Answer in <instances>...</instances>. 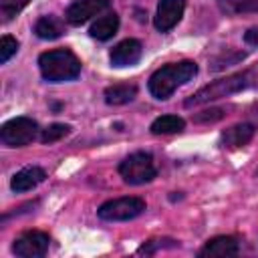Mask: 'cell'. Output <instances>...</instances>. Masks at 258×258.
<instances>
[{
	"instance_id": "cell-1",
	"label": "cell",
	"mask_w": 258,
	"mask_h": 258,
	"mask_svg": "<svg viewBox=\"0 0 258 258\" xmlns=\"http://www.w3.org/2000/svg\"><path fill=\"white\" fill-rule=\"evenodd\" d=\"M196 75H198V64L194 60H181V62L165 64L149 77V93L155 99L165 101L167 97H171V93L177 87L189 83Z\"/></svg>"
},
{
	"instance_id": "cell-2",
	"label": "cell",
	"mask_w": 258,
	"mask_h": 258,
	"mask_svg": "<svg viewBox=\"0 0 258 258\" xmlns=\"http://www.w3.org/2000/svg\"><path fill=\"white\" fill-rule=\"evenodd\" d=\"M38 69L44 81L62 83V81H73L79 77L81 60L69 48H54L38 56Z\"/></svg>"
},
{
	"instance_id": "cell-3",
	"label": "cell",
	"mask_w": 258,
	"mask_h": 258,
	"mask_svg": "<svg viewBox=\"0 0 258 258\" xmlns=\"http://www.w3.org/2000/svg\"><path fill=\"white\" fill-rule=\"evenodd\" d=\"M250 85V73H238V75H230L224 79H218L206 87H202L200 91H196L189 99H185V107H198V105H206L212 101H218L222 97H230L234 93H240L242 89H246Z\"/></svg>"
},
{
	"instance_id": "cell-4",
	"label": "cell",
	"mask_w": 258,
	"mask_h": 258,
	"mask_svg": "<svg viewBox=\"0 0 258 258\" xmlns=\"http://www.w3.org/2000/svg\"><path fill=\"white\" fill-rule=\"evenodd\" d=\"M119 173H121L123 181L131 183V185H141V183L151 181L157 175V169H155L153 157L149 153L135 151L119 163Z\"/></svg>"
},
{
	"instance_id": "cell-5",
	"label": "cell",
	"mask_w": 258,
	"mask_h": 258,
	"mask_svg": "<svg viewBox=\"0 0 258 258\" xmlns=\"http://www.w3.org/2000/svg\"><path fill=\"white\" fill-rule=\"evenodd\" d=\"M143 212H145V202L135 196L109 200V202L101 204V208L97 210L99 218L107 220V222H127V220L137 218Z\"/></svg>"
},
{
	"instance_id": "cell-6",
	"label": "cell",
	"mask_w": 258,
	"mask_h": 258,
	"mask_svg": "<svg viewBox=\"0 0 258 258\" xmlns=\"http://www.w3.org/2000/svg\"><path fill=\"white\" fill-rule=\"evenodd\" d=\"M38 125L30 117H14L0 129V139L6 147H24L36 137Z\"/></svg>"
},
{
	"instance_id": "cell-7",
	"label": "cell",
	"mask_w": 258,
	"mask_h": 258,
	"mask_svg": "<svg viewBox=\"0 0 258 258\" xmlns=\"http://www.w3.org/2000/svg\"><path fill=\"white\" fill-rule=\"evenodd\" d=\"M48 244H50L48 234L40 230H28L14 240L12 252L20 258H42L48 250Z\"/></svg>"
},
{
	"instance_id": "cell-8",
	"label": "cell",
	"mask_w": 258,
	"mask_h": 258,
	"mask_svg": "<svg viewBox=\"0 0 258 258\" xmlns=\"http://www.w3.org/2000/svg\"><path fill=\"white\" fill-rule=\"evenodd\" d=\"M183 8H185V0H159L157 10H155V18H153L155 28L159 32L171 30L181 20Z\"/></svg>"
},
{
	"instance_id": "cell-9",
	"label": "cell",
	"mask_w": 258,
	"mask_h": 258,
	"mask_svg": "<svg viewBox=\"0 0 258 258\" xmlns=\"http://www.w3.org/2000/svg\"><path fill=\"white\" fill-rule=\"evenodd\" d=\"M109 8V0H75L69 8H67V22L73 26H79L83 22H87L89 18L101 14L103 10Z\"/></svg>"
},
{
	"instance_id": "cell-10",
	"label": "cell",
	"mask_w": 258,
	"mask_h": 258,
	"mask_svg": "<svg viewBox=\"0 0 258 258\" xmlns=\"http://www.w3.org/2000/svg\"><path fill=\"white\" fill-rule=\"evenodd\" d=\"M141 52H143V46H141L139 40L125 38V40H121L119 44H115L111 48L109 58H111V64L113 67H119V69L121 67H133L141 58Z\"/></svg>"
},
{
	"instance_id": "cell-11",
	"label": "cell",
	"mask_w": 258,
	"mask_h": 258,
	"mask_svg": "<svg viewBox=\"0 0 258 258\" xmlns=\"http://www.w3.org/2000/svg\"><path fill=\"white\" fill-rule=\"evenodd\" d=\"M46 177L44 169L38 167V165H26L22 167L20 171H16L10 179V187L12 191L16 194H22V191H28V189H34L38 183H42Z\"/></svg>"
},
{
	"instance_id": "cell-12",
	"label": "cell",
	"mask_w": 258,
	"mask_h": 258,
	"mask_svg": "<svg viewBox=\"0 0 258 258\" xmlns=\"http://www.w3.org/2000/svg\"><path fill=\"white\" fill-rule=\"evenodd\" d=\"M254 131H256L254 125H250V123H236V125L228 127L226 131H222V135H220V145H222V147H228V149L244 147L246 143L252 141Z\"/></svg>"
},
{
	"instance_id": "cell-13",
	"label": "cell",
	"mask_w": 258,
	"mask_h": 258,
	"mask_svg": "<svg viewBox=\"0 0 258 258\" xmlns=\"http://www.w3.org/2000/svg\"><path fill=\"white\" fill-rule=\"evenodd\" d=\"M238 252H240V244L234 236H216V238L206 242V246L198 252V256H202V258H206V256L226 258V256H236Z\"/></svg>"
},
{
	"instance_id": "cell-14",
	"label": "cell",
	"mask_w": 258,
	"mask_h": 258,
	"mask_svg": "<svg viewBox=\"0 0 258 258\" xmlns=\"http://www.w3.org/2000/svg\"><path fill=\"white\" fill-rule=\"evenodd\" d=\"M117 28H119V16L115 12H109V14L101 16V18H97L91 24L89 34L93 38H97V40H109L117 32Z\"/></svg>"
},
{
	"instance_id": "cell-15",
	"label": "cell",
	"mask_w": 258,
	"mask_h": 258,
	"mask_svg": "<svg viewBox=\"0 0 258 258\" xmlns=\"http://www.w3.org/2000/svg\"><path fill=\"white\" fill-rule=\"evenodd\" d=\"M62 32H64V24L56 16H40L34 24V34L42 40H54L62 36Z\"/></svg>"
},
{
	"instance_id": "cell-16",
	"label": "cell",
	"mask_w": 258,
	"mask_h": 258,
	"mask_svg": "<svg viewBox=\"0 0 258 258\" xmlns=\"http://www.w3.org/2000/svg\"><path fill=\"white\" fill-rule=\"evenodd\" d=\"M137 95V87L129 85V83H119V85H111L105 89V101L107 105H125L131 103Z\"/></svg>"
},
{
	"instance_id": "cell-17",
	"label": "cell",
	"mask_w": 258,
	"mask_h": 258,
	"mask_svg": "<svg viewBox=\"0 0 258 258\" xmlns=\"http://www.w3.org/2000/svg\"><path fill=\"white\" fill-rule=\"evenodd\" d=\"M185 127V121L177 115H161L151 123V133L153 135H171V133H181Z\"/></svg>"
},
{
	"instance_id": "cell-18",
	"label": "cell",
	"mask_w": 258,
	"mask_h": 258,
	"mask_svg": "<svg viewBox=\"0 0 258 258\" xmlns=\"http://www.w3.org/2000/svg\"><path fill=\"white\" fill-rule=\"evenodd\" d=\"M218 6L228 16L258 12V0H218Z\"/></svg>"
},
{
	"instance_id": "cell-19",
	"label": "cell",
	"mask_w": 258,
	"mask_h": 258,
	"mask_svg": "<svg viewBox=\"0 0 258 258\" xmlns=\"http://www.w3.org/2000/svg\"><path fill=\"white\" fill-rule=\"evenodd\" d=\"M30 0H0V20L10 22Z\"/></svg>"
},
{
	"instance_id": "cell-20",
	"label": "cell",
	"mask_w": 258,
	"mask_h": 258,
	"mask_svg": "<svg viewBox=\"0 0 258 258\" xmlns=\"http://www.w3.org/2000/svg\"><path fill=\"white\" fill-rule=\"evenodd\" d=\"M69 131H71L69 125H64V123H52V125H48L46 129H42L40 141H42V143H54V141L62 139L64 135H69Z\"/></svg>"
},
{
	"instance_id": "cell-21",
	"label": "cell",
	"mask_w": 258,
	"mask_h": 258,
	"mask_svg": "<svg viewBox=\"0 0 258 258\" xmlns=\"http://www.w3.org/2000/svg\"><path fill=\"white\" fill-rule=\"evenodd\" d=\"M16 50H18V40H16V38H12V36H8V34L0 38V62H2V64L8 62L10 56L16 54Z\"/></svg>"
},
{
	"instance_id": "cell-22",
	"label": "cell",
	"mask_w": 258,
	"mask_h": 258,
	"mask_svg": "<svg viewBox=\"0 0 258 258\" xmlns=\"http://www.w3.org/2000/svg\"><path fill=\"white\" fill-rule=\"evenodd\" d=\"M222 111L220 109H210V111H202V113H198L196 115V121H200V123H204V121H216V119H222Z\"/></svg>"
},
{
	"instance_id": "cell-23",
	"label": "cell",
	"mask_w": 258,
	"mask_h": 258,
	"mask_svg": "<svg viewBox=\"0 0 258 258\" xmlns=\"http://www.w3.org/2000/svg\"><path fill=\"white\" fill-rule=\"evenodd\" d=\"M244 40H246L248 44H252V46H258V26L248 28V30L244 32Z\"/></svg>"
},
{
	"instance_id": "cell-24",
	"label": "cell",
	"mask_w": 258,
	"mask_h": 258,
	"mask_svg": "<svg viewBox=\"0 0 258 258\" xmlns=\"http://www.w3.org/2000/svg\"><path fill=\"white\" fill-rule=\"evenodd\" d=\"M254 85H256V87H258V79H256V83H254Z\"/></svg>"
}]
</instances>
